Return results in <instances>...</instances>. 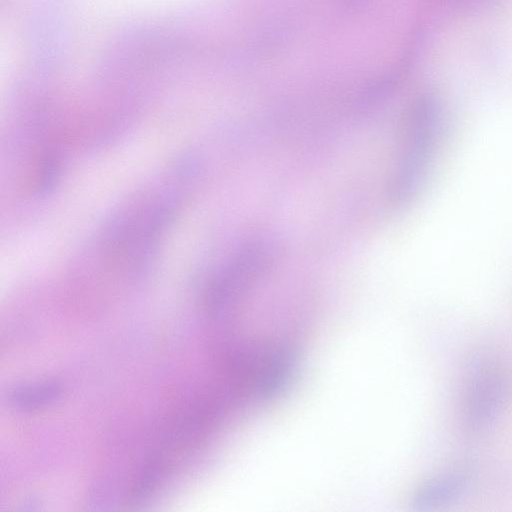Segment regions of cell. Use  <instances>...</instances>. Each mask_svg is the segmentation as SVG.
I'll return each instance as SVG.
<instances>
[{
  "label": "cell",
  "mask_w": 512,
  "mask_h": 512,
  "mask_svg": "<svg viewBox=\"0 0 512 512\" xmlns=\"http://www.w3.org/2000/svg\"><path fill=\"white\" fill-rule=\"evenodd\" d=\"M509 393V381L496 365H481L473 373L466 394V418L475 430L490 424L504 405Z\"/></svg>",
  "instance_id": "4"
},
{
  "label": "cell",
  "mask_w": 512,
  "mask_h": 512,
  "mask_svg": "<svg viewBox=\"0 0 512 512\" xmlns=\"http://www.w3.org/2000/svg\"><path fill=\"white\" fill-rule=\"evenodd\" d=\"M434 108L422 102L411 117L405 142L390 184V198L394 204L408 200L418 185L426 162L433 133Z\"/></svg>",
  "instance_id": "3"
},
{
  "label": "cell",
  "mask_w": 512,
  "mask_h": 512,
  "mask_svg": "<svg viewBox=\"0 0 512 512\" xmlns=\"http://www.w3.org/2000/svg\"><path fill=\"white\" fill-rule=\"evenodd\" d=\"M468 484L469 476L460 471L432 478L415 491L412 504L419 510L438 508L460 497Z\"/></svg>",
  "instance_id": "5"
},
{
  "label": "cell",
  "mask_w": 512,
  "mask_h": 512,
  "mask_svg": "<svg viewBox=\"0 0 512 512\" xmlns=\"http://www.w3.org/2000/svg\"><path fill=\"white\" fill-rule=\"evenodd\" d=\"M173 204L166 196L149 195L115 216L97 241V264L128 273L145 269L171 220Z\"/></svg>",
  "instance_id": "1"
},
{
  "label": "cell",
  "mask_w": 512,
  "mask_h": 512,
  "mask_svg": "<svg viewBox=\"0 0 512 512\" xmlns=\"http://www.w3.org/2000/svg\"><path fill=\"white\" fill-rule=\"evenodd\" d=\"M272 256V246L266 240L250 242L235 254L209 287L212 311L224 313L239 302L268 268Z\"/></svg>",
  "instance_id": "2"
},
{
  "label": "cell",
  "mask_w": 512,
  "mask_h": 512,
  "mask_svg": "<svg viewBox=\"0 0 512 512\" xmlns=\"http://www.w3.org/2000/svg\"><path fill=\"white\" fill-rule=\"evenodd\" d=\"M63 387L56 381H42L12 388L8 393L10 405L17 410L32 411L50 406L58 401Z\"/></svg>",
  "instance_id": "6"
}]
</instances>
